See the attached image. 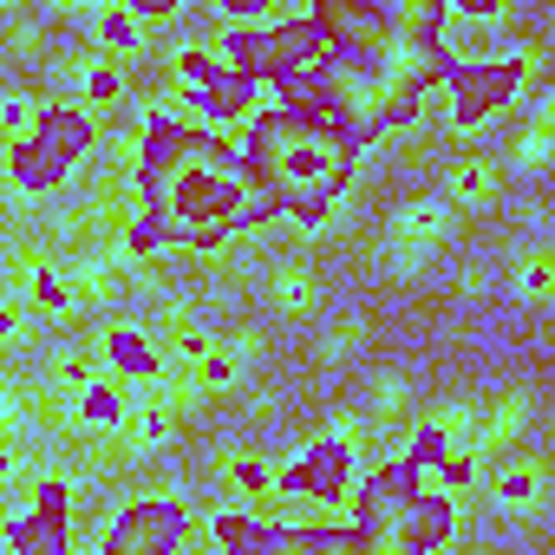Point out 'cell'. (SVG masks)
Wrapping results in <instances>:
<instances>
[{"label":"cell","mask_w":555,"mask_h":555,"mask_svg":"<svg viewBox=\"0 0 555 555\" xmlns=\"http://www.w3.org/2000/svg\"><path fill=\"white\" fill-rule=\"evenodd\" d=\"M529 392H503L483 418H477V451H496V444H509V438H522V425H529Z\"/></svg>","instance_id":"6"},{"label":"cell","mask_w":555,"mask_h":555,"mask_svg":"<svg viewBox=\"0 0 555 555\" xmlns=\"http://www.w3.org/2000/svg\"><path fill=\"white\" fill-rule=\"evenodd\" d=\"M268 301L282 308V314H308L321 301V274L308 261H274L268 268Z\"/></svg>","instance_id":"5"},{"label":"cell","mask_w":555,"mask_h":555,"mask_svg":"<svg viewBox=\"0 0 555 555\" xmlns=\"http://www.w3.org/2000/svg\"><path fill=\"white\" fill-rule=\"evenodd\" d=\"M548 157H555V86L535 99V112H529L522 131L509 138V164H516V170H542Z\"/></svg>","instance_id":"4"},{"label":"cell","mask_w":555,"mask_h":555,"mask_svg":"<svg viewBox=\"0 0 555 555\" xmlns=\"http://www.w3.org/2000/svg\"><path fill=\"white\" fill-rule=\"evenodd\" d=\"M268 209H274V196L261 190L248 157L216 131H164L144 151V216L170 242L203 248Z\"/></svg>","instance_id":"1"},{"label":"cell","mask_w":555,"mask_h":555,"mask_svg":"<svg viewBox=\"0 0 555 555\" xmlns=\"http://www.w3.org/2000/svg\"><path fill=\"white\" fill-rule=\"evenodd\" d=\"M8 47H14V53H40V21L14 14V21H8Z\"/></svg>","instance_id":"12"},{"label":"cell","mask_w":555,"mask_h":555,"mask_svg":"<svg viewBox=\"0 0 555 555\" xmlns=\"http://www.w3.org/2000/svg\"><path fill=\"white\" fill-rule=\"evenodd\" d=\"M496 196V170H490V157H464L457 170H451V203L457 209H483Z\"/></svg>","instance_id":"9"},{"label":"cell","mask_w":555,"mask_h":555,"mask_svg":"<svg viewBox=\"0 0 555 555\" xmlns=\"http://www.w3.org/2000/svg\"><path fill=\"white\" fill-rule=\"evenodd\" d=\"M444 235H451V203H405L386 222V268L392 274H418L438 255Z\"/></svg>","instance_id":"3"},{"label":"cell","mask_w":555,"mask_h":555,"mask_svg":"<svg viewBox=\"0 0 555 555\" xmlns=\"http://www.w3.org/2000/svg\"><path fill=\"white\" fill-rule=\"evenodd\" d=\"M542 490H548V464H509L503 477H496V496H503V509H535L542 503Z\"/></svg>","instance_id":"8"},{"label":"cell","mask_w":555,"mask_h":555,"mask_svg":"<svg viewBox=\"0 0 555 555\" xmlns=\"http://www.w3.org/2000/svg\"><path fill=\"white\" fill-rule=\"evenodd\" d=\"M548 40H555V14H548Z\"/></svg>","instance_id":"14"},{"label":"cell","mask_w":555,"mask_h":555,"mask_svg":"<svg viewBox=\"0 0 555 555\" xmlns=\"http://www.w3.org/2000/svg\"><path fill=\"white\" fill-rule=\"evenodd\" d=\"M242 157L274 203L308 209V216L327 209L340 196V183L353 177V138L340 125H327L321 112H295V105H268L248 125Z\"/></svg>","instance_id":"2"},{"label":"cell","mask_w":555,"mask_h":555,"mask_svg":"<svg viewBox=\"0 0 555 555\" xmlns=\"http://www.w3.org/2000/svg\"><path fill=\"white\" fill-rule=\"evenodd\" d=\"M366 405H373V418H405V405H412L405 373H379V379H373V392H366Z\"/></svg>","instance_id":"10"},{"label":"cell","mask_w":555,"mask_h":555,"mask_svg":"<svg viewBox=\"0 0 555 555\" xmlns=\"http://www.w3.org/2000/svg\"><path fill=\"white\" fill-rule=\"evenodd\" d=\"M516 295L522 301H555V242H529L522 255H516Z\"/></svg>","instance_id":"7"},{"label":"cell","mask_w":555,"mask_h":555,"mask_svg":"<svg viewBox=\"0 0 555 555\" xmlns=\"http://www.w3.org/2000/svg\"><path fill=\"white\" fill-rule=\"evenodd\" d=\"M457 288H464V295H483V288H490V274H483V268H464V274H457Z\"/></svg>","instance_id":"13"},{"label":"cell","mask_w":555,"mask_h":555,"mask_svg":"<svg viewBox=\"0 0 555 555\" xmlns=\"http://www.w3.org/2000/svg\"><path fill=\"white\" fill-rule=\"evenodd\" d=\"M360 340H366V314H353V321L327 327V340H321V366H340V360H347Z\"/></svg>","instance_id":"11"}]
</instances>
